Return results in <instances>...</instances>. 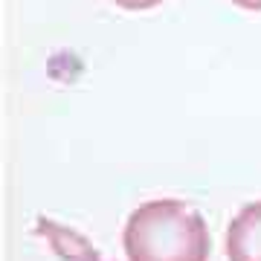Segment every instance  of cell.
Wrapping results in <instances>:
<instances>
[{
  "instance_id": "1",
  "label": "cell",
  "mask_w": 261,
  "mask_h": 261,
  "mask_svg": "<svg viewBox=\"0 0 261 261\" xmlns=\"http://www.w3.org/2000/svg\"><path fill=\"white\" fill-rule=\"evenodd\" d=\"M122 247L128 261H206L209 229L180 200H148L130 212Z\"/></svg>"
},
{
  "instance_id": "2",
  "label": "cell",
  "mask_w": 261,
  "mask_h": 261,
  "mask_svg": "<svg viewBox=\"0 0 261 261\" xmlns=\"http://www.w3.org/2000/svg\"><path fill=\"white\" fill-rule=\"evenodd\" d=\"M226 258L261 261V200L238 209L226 226Z\"/></svg>"
},
{
  "instance_id": "3",
  "label": "cell",
  "mask_w": 261,
  "mask_h": 261,
  "mask_svg": "<svg viewBox=\"0 0 261 261\" xmlns=\"http://www.w3.org/2000/svg\"><path fill=\"white\" fill-rule=\"evenodd\" d=\"M38 235H44L49 241V247L61 255L64 261H99L96 250L90 247L87 238H82L79 232L67 229V226H58L47 218H38V226H35Z\"/></svg>"
},
{
  "instance_id": "4",
  "label": "cell",
  "mask_w": 261,
  "mask_h": 261,
  "mask_svg": "<svg viewBox=\"0 0 261 261\" xmlns=\"http://www.w3.org/2000/svg\"><path fill=\"white\" fill-rule=\"evenodd\" d=\"M111 3H116V6H122L128 12H142V9H154V6L166 3V0H111Z\"/></svg>"
},
{
  "instance_id": "5",
  "label": "cell",
  "mask_w": 261,
  "mask_h": 261,
  "mask_svg": "<svg viewBox=\"0 0 261 261\" xmlns=\"http://www.w3.org/2000/svg\"><path fill=\"white\" fill-rule=\"evenodd\" d=\"M229 3H235V6H241L247 12H261V0H229Z\"/></svg>"
}]
</instances>
